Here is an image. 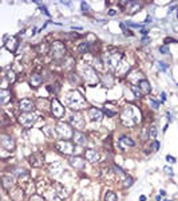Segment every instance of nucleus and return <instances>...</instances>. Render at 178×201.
I'll list each match as a JSON object with an SVG mask.
<instances>
[{
    "label": "nucleus",
    "instance_id": "nucleus-5",
    "mask_svg": "<svg viewBox=\"0 0 178 201\" xmlns=\"http://www.w3.org/2000/svg\"><path fill=\"white\" fill-rule=\"evenodd\" d=\"M55 131H56V134L64 141H68L70 138L74 137V130L71 129L70 125H67V123H64V122H58V125L55 126Z\"/></svg>",
    "mask_w": 178,
    "mask_h": 201
},
{
    "label": "nucleus",
    "instance_id": "nucleus-53",
    "mask_svg": "<svg viewBox=\"0 0 178 201\" xmlns=\"http://www.w3.org/2000/svg\"><path fill=\"white\" fill-rule=\"evenodd\" d=\"M141 32H142L143 35H147V32H149V31L146 30V28H143V30H141Z\"/></svg>",
    "mask_w": 178,
    "mask_h": 201
},
{
    "label": "nucleus",
    "instance_id": "nucleus-30",
    "mask_svg": "<svg viewBox=\"0 0 178 201\" xmlns=\"http://www.w3.org/2000/svg\"><path fill=\"white\" fill-rule=\"evenodd\" d=\"M16 193L18 194H15L14 192L11 193V197L14 199V201H21L23 200V192H21V189H16Z\"/></svg>",
    "mask_w": 178,
    "mask_h": 201
},
{
    "label": "nucleus",
    "instance_id": "nucleus-49",
    "mask_svg": "<svg viewBox=\"0 0 178 201\" xmlns=\"http://www.w3.org/2000/svg\"><path fill=\"white\" fill-rule=\"evenodd\" d=\"M166 161H167V162L174 164V162H176V158H174L173 156H170V154H169V156H166Z\"/></svg>",
    "mask_w": 178,
    "mask_h": 201
},
{
    "label": "nucleus",
    "instance_id": "nucleus-12",
    "mask_svg": "<svg viewBox=\"0 0 178 201\" xmlns=\"http://www.w3.org/2000/svg\"><path fill=\"white\" fill-rule=\"evenodd\" d=\"M70 122H71V125L75 126L79 131L82 130V129H84V118H83V115L80 113L73 114V115L70 117Z\"/></svg>",
    "mask_w": 178,
    "mask_h": 201
},
{
    "label": "nucleus",
    "instance_id": "nucleus-59",
    "mask_svg": "<svg viewBox=\"0 0 178 201\" xmlns=\"http://www.w3.org/2000/svg\"><path fill=\"white\" fill-rule=\"evenodd\" d=\"M146 23H151V18H147V19H146Z\"/></svg>",
    "mask_w": 178,
    "mask_h": 201
},
{
    "label": "nucleus",
    "instance_id": "nucleus-8",
    "mask_svg": "<svg viewBox=\"0 0 178 201\" xmlns=\"http://www.w3.org/2000/svg\"><path fill=\"white\" fill-rule=\"evenodd\" d=\"M55 148L58 151H60L62 154H66V156H71V154L74 153V145L70 144L68 141H64V140L56 142Z\"/></svg>",
    "mask_w": 178,
    "mask_h": 201
},
{
    "label": "nucleus",
    "instance_id": "nucleus-45",
    "mask_svg": "<svg viewBox=\"0 0 178 201\" xmlns=\"http://www.w3.org/2000/svg\"><path fill=\"white\" fill-rule=\"evenodd\" d=\"M30 201H44V199H43V197H40V196H37V194H35V196L31 197Z\"/></svg>",
    "mask_w": 178,
    "mask_h": 201
},
{
    "label": "nucleus",
    "instance_id": "nucleus-47",
    "mask_svg": "<svg viewBox=\"0 0 178 201\" xmlns=\"http://www.w3.org/2000/svg\"><path fill=\"white\" fill-rule=\"evenodd\" d=\"M151 148H153V150H158L159 149V142L154 141V142H153V145H151Z\"/></svg>",
    "mask_w": 178,
    "mask_h": 201
},
{
    "label": "nucleus",
    "instance_id": "nucleus-52",
    "mask_svg": "<svg viewBox=\"0 0 178 201\" xmlns=\"http://www.w3.org/2000/svg\"><path fill=\"white\" fill-rule=\"evenodd\" d=\"M166 101V92H162V102Z\"/></svg>",
    "mask_w": 178,
    "mask_h": 201
},
{
    "label": "nucleus",
    "instance_id": "nucleus-48",
    "mask_svg": "<svg viewBox=\"0 0 178 201\" xmlns=\"http://www.w3.org/2000/svg\"><path fill=\"white\" fill-rule=\"evenodd\" d=\"M40 11H42V12H44V14L47 15V16H50V12L48 11H47V7H46V5H40Z\"/></svg>",
    "mask_w": 178,
    "mask_h": 201
},
{
    "label": "nucleus",
    "instance_id": "nucleus-34",
    "mask_svg": "<svg viewBox=\"0 0 178 201\" xmlns=\"http://www.w3.org/2000/svg\"><path fill=\"white\" fill-rule=\"evenodd\" d=\"M37 103H39V107L40 109H43V110H47L48 109V102H47V99H37Z\"/></svg>",
    "mask_w": 178,
    "mask_h": 201
},
{
    "label": "nucleus",
    "instance_id": "nucleus-3",
    "mask_svg": "<svg viewBox=\"0 0 178 201\" xmlns=\"http://www.w3.org/2000/svg\"><path fill=\"white\" fill-rule=\"evenodd\" d=\"M122 58H123V55H122L121 51H118V50L108 51L105 57V64L107 66V69L110 71H117L121 66Z\"/></svg>",
    "mask_w": 178,
    "mask_h": 201
},
{
    "label": "nucleus",
    "instance_id": "nucleus-56",
    "mask_svg": "<svg viewBox=\"0 0 178 201\" xmlns=\"http://www.w3.org/2000/svg\"><path fill=\"white\" fill-rule=\"evenodd\" d=\"M139 201H146V196H143V194H142V196L139 197Z\"/></svg>",
    "mask_w": 178,
    "mask_h": 201
},
{
    "label": "nucleus",
    "instance_id": "nucleus-46",
    "mask_svg": "<svg viewBox=\"0 0 178 201\" xmlns=\"http://www.w3.org/2000/svg\"><path fill=\"white\" fill-rule=\"evenodd\" d=\"M159 52H161V54H169L167 46H162V47H159Z\"/></svg>",
    "mask_w": 178,
    "mask_h": 201
},
{
    "label": "nucleus",
    "instance_id": "nucleus-1",
    "mask_svg": "<svg viewBox=\"0 0 178 201\" xmlns=\"http://www.w3.org/2000/svg\"><path fill=\"white\" fill-rule=\"evenodd\" d=\"M141 119V111L134 106H127L125 107L123 111L121 113V122L123 123L126 128L137 125Z\"/></svg>",
    "mask_w": 178,
    "mask_h": 201
},
{
    "label": "nucleus",
    "instance_id": "nucleus-7",
    "mask_svg": "<svg viewBox=\"0 0 178 201\" xmlns=\"http://www.w3.org/2000/svg\"><path fill=\"white\" fill-rule=\"evenodd\" d=\"M18 119H19V122H20V125L23 126V128L28 129L37 121V115L34 114V113H23V114L19 115Z\"/></svg>",
    "mask_w": 178,
    "mask_h": 201
},
{
    "label": "nucleus",
    "instance_id": "nucleus-31",
    "mask_svg": "<svg viewBox=\"0 0 178 201\" xmlns=\"http://www.w3.org/2000/svg\"><path fill=\"white\" fill-rule=\"evenodd\" d=\"M117 200H118V197L114 192H107L105 194V201H117Z\"/></svg>",
    "mask_w": 178,
    "mask_h": 201
},
{
    "label": "nucleus",
    "instance_id": "nucleus-23",
    "mask_svg": "<svg viewBox=\"0 0 178 201\" xmlns=\"http://www.w3.org/2000/svg\"><path fill=\"white\" fill-rule=\"evenodd\" d=\"M42 82H43V79H42V76H40L39 74H32V75H31L30 85L32 86V87H37V86H40V85H42Z\"/></svg>",
    "mask_w": 178,
    "mask_h": 201
},
{
    "label": "nucleus",
    "instance_id": "nucleus-60",
    "mask_svg": "<svg viewBox=\"0 0 178 201\" xmlns=\"http://www.w3.org/2000/svg\"><path fill=\"white\" fill-rule=\"evenodd\" d=\"M177 16H178V11H177Z\"/></svg>",
    "mask_w": 178,
    "mask_h": 201
},
{
    "label": "nucleus",
    "instance_id": "nucleus-24",
    "mask_svg": "<svg viewBox=\"0 0 178 201\" xmlns=\"http://www.w3.org/2000/svg\"><path fill=\"white\" fill-rule=\"evenodd\" d=\"M114 174H115V172H114V169H110V168H102V178L103 180H112L114 178Z\"/></svg>",
    "mask_w": 178,
    "mask_h": 201
},
{
    "label": "nucleus",
    "instance_id": "nucleus-19",
    "mask_svg": "<svg viewBox=\"0 0 178 201\" xmlns=\"http://www.w3.org/2000/svg\"><path fill=\"white\" fill-rule=\"evenodd\" d=\"M11 101H12L11 91L7 90V89H2V90H0V103H2L3 106H7Z\"/></svg>",
    "mask_w": 178,
    "mask_h": 201
},
{
    "label": "nucleus",
    "instance_id": "nucleus-33",
    "mask_svg": "<svg viewBox=\"0 0 178 201\" xmlns=\"http://www.w3.org/2000/svg\"><path fill=\"white\" fill-rule=\"evenodd\" d=\"M131 90H133V92H134V95H135L137 98H141L143 95V92H142V90L138 87V86H131Z\"/></svg>",
    "mask_w": 178,
    "mask_h": 201
},
{
    "label": "nucleus",
    "instance_id": "nucleus-28",
    "mask_svg": "<svg viewBox=\"0 0 178 201\" xmlns=\"http://www.w3.org/2000/svg\"><path fill=\"white\" fill-rule=\"evenodd\" d=\"M119 141L122 142V144L126 145V146H134V145H135V142L131 140L130 137H127V135H122V137L119 138Z\"/></svg>",
    "mask_w": 178,
    "mask_h": 201
},
{
    "label": "nucleus",
    "instance_id": "nucleus-38",
    "mask_svg": "<svg viewBox=\"0 0 178 201\" xmlns=\"http://www.w3.org/2000/svg\"><path fill=\"white\" fill-rule=\"evenodd\" d=\"M159 105H161V102H158V101L153 99V98H150V106H151L154 110H158L159 109Z\"/></svg>",
    "mask_w": 178,
    "mask_h": 201
},
{
    "label": "nucleus",
    "instance_id": "nucleus-55",
    "mask_svg": "<svg viewBox=\"0 0 178 201\" xmlns=\"http://www.w3.org/2000/svg\"><path fill=\"white\" fill-rule=\"evenodd\" d=\"M176 8H177V7H176V5H171V7H170V8H169V12H171V11H174V10H176Z\"/></svg>",
    "mask_w": 178,
    "mask_h": 201
},
{
    "label": "nucleus",
    "instance_id": "nucleus-21",
    "mask_svg": "<svg viewBox=\"0 0 178 201\" xmlns=\"http://www.w3.org/2000/svg\"><path fill=\"white\" fill-rule=\"evenodd\" d=\"M2 184H3V188H4L5 190H12V188H14V185H15V180L11 174H4L3 176Z\"/></svg>",
    "mask_w": 178,
    "mask_h": 201
},
{
    "label": "nucleus",
    "instance_id": "nucleus-40",
    "mask_svg": "<svg viewBox=\"0 0 178 201\" xmlns=\"http://www.w3.org/2000/svg\"><path fill=\"white\" fill-rule=\"evenodd\" d=\"M80 7H82V12H89L90 11V5H89V3H86V2L80 3Z\"/></svg>",
    "mask_w": 178,
    "mask_h": 201
},
{
    "label": "nucleus",
    "instance_id": "nucleus-13",
    "mask_svg": "<svg viewBox=\"0 0 178 201\" xmlns=\"http://www.w3.org/2000/svg\"><path fill=\"white\" fill-rule=\"evenodd\" d=\"M30 164L34 168H40V166L44 165V156L42 153H39V151L32 153L30 156Z\"/></svg>",
    "mask_w": 178,
    "mask_h": 201
},
{
    "label": "nucleus",
    "instance_id": "nucleus-36",
    "mask_svg": "<svg viewBox=\"0 0 178 201\" xmlns=\"http://www.w3.org/2000/svg\"><path fill=\"white\" fill-rule=\"evenodd\" d=\"M133 182H134V180H133V177H125V180H123V188H129V186H131L133 185Z\"/></svg>",
    "mask_w": 178,
    "mask_h": 201
},
{
    "label": "nucleus",
    "instance_id": "nucleus-11",
    "mask_svg": "<svg viewBox=\"0 0 178 201\" xmlns=\"http://www.w3.org/2000/svg\"><path fill=\"white\" fill-rule=\"evenodd\" d=\"M68 164H70L74 169L82 170V169H84V166H86V160L79 157V156H70L68 157Z\"/></svg>",
    "mask_w": 178,
    "mask_h": 201
},
{
    "label": "nucleus",
    "instance_id": "nucleus-39",
    "mask_svg": "<svg viewBox=\"0 0 178 201\" xmlns=\"http://www.w3.org/2000/svg\"><path fill=\"white\" fill-rule=\"evenodd\" d=\"M37 51H39L40 54H46V52L48 51V48H47V44H46V43H44V44L42 43V44H40L39 47H37Z\"/></svg>",
    "mask_w": 178,
    "mask_h": 201
},
{
    "label": "nucleus",
    "instance_id": "nucleus-4",
    "mask_svg": "<svg viewBox=\"0 0 178 201\" xmlns=\"http://www.w3.org/2000/svg\"><path fill=\"white\" fill-rule=\"evenodd\" d=\"M80 73H82L83 80L90 86H94L99 83V76L96 74V70L94 67L89 66V64H82L80 66Z\"/></svg>",
    "mask_w": 178,
    "mask_h": 201
},
{
    "label": "nucleus",
    "instance_id": "nucleus-20",
    "mask_svg": "<svg viewBox=\"0 0 178 201\" xmlns=\"http://www.w3.org/2000/svg\"><path fill=\"white\" fill-rule=\"evenodd\" d=\"M89 117L91 121H94V122H99V121H102V118H103V111L96 109V107H91V109L89 110Z\"/></svg>",
    "mask_w": 178,
    "mask_h": 201
},
{
    "label": "nucleus",
    "instance_id": "nucleus-26",
    "mask_svg": "<svg viewBox=\"0 0 178 201\" xmlns=\"http://www.w3.org/2000/svg\"><path fill=\"white\" fill-rule=\"evenodd\" d=\"M68 82L74 86H79L80 83H82V78H80L76 73H71L70 75H68Z\"/></svg>",
    "mask_w": 178,
    "mask_h": 201
},
{
    "label": "nucleus",
    "instance_id": "nucleus-42",
    "mask_svg": "<svg viewBox=\"0 0 178 201\" xmlns=\"http://www.w3.org/2000/svg\"><path fill=\"white\" fill-rule=\"evenodd\" d=\"M157 66L161 71H166L167 70V64H165L163 62H157Z\"/></svg>",
    "mask_w": 178,
    "mask_h": 201
},
{
    "label": "nucleus",
    "instance_id": "nucleus-14",
    "mask_svg": "<svg viewBox=\"0 0 178 201\" xmlns=\"http://www.w3.org/2000/svg\"><path fill=\"white\" fill-rule=\"evenodd\" d=\"M52 189H54V193H55L56 199L64 200L66 197H67V189H66V188L62 184H59V182H54V186H52Z\"/></svg>",
    "mask_w": 178,
    "mask_h": 201
},
{
    "label": "nucleus",
    "instance_id": "nucleus-16",
    "mask_svg": "<svg viewBox=\"0 0 178 201\" xmlns=\"http://www.w3.org/2000/svg\"><path fill=\"white\" fill-rule=\"evenodd\" d=\"M34 107H35L34 102L31 99H28V98H24V99H21L19 102V109L23 111V113H31Z\"/></svg>",
    "mask_w": 178,
    "mask_h": 201
},
{
    "label": "nucleus",
    "instance_id": "nucleus-17",
    "mask_svg": "<svg viewBox=\"0 0 178 201\" xmlns=\"http://www.w3.org/2000/svg\"><path fill=\"white\" fill-rule=\"evenodd\" d=\"M5 39L7 40H4V47L7 48L8 51H11V52H15L18 50V46H19V40L15 38V36H11V38H7L5 36Z\"/></svg>",
    "mask_w": 178,
    "mask_h": 201
},
{
    "label": "nucleus",
    "instance_id": "nucleus-61",
    "mask_svg": "<svg viewBox=\"0 0 178 201\" xmlns=\"http://www.w3.org/2000/svg\"><path fill=\"white\" fill-rule=\"evenodd\" d=\"M163 201H169V200H163Z\"/></svg>",
    "mask_w": 178,
    "mask_h": 201
},
{
    "label": "nucleus",
    "instance_id": "nucleus-27",
    "mask_svg": "<svg viewBox=\"0 0 178 201\" xmlns=\"http://www.w3.org/2000/svg\"><path fill=\"white\" fill-rule=\"evenodd\" d=\"M102 82H103V85H105V87H112V85H114V79H112V76L110 75V74L103 75Z\"/></svg>",
    "mask_w": 178,
    "mask_h": 201
},
{
    "label": "nucleus",
    "instance_id": "nucleus-35",
    "mask_svg": "<svg viewBox=\"0 0 178 201\" xmlns=\"http://www.w3.org/2000/svg\"><path fill=\"white\" fill-rule=\"evenodd\" d=\"M112 168H114V172H115V174H118L119 176V177H126V173H125L123 170H122V169L119 168V166L118 165H114L112 166Z\"/></svg>",
    "mask_w": 178,
    "mask_h": 201
},
{
    "label": "nucleus",
    "instance_id": "nucleus-44",
    "mask_svg": "<svg viewBox=\"0 0 178 201\" xmlns=\"http://www.w3.org/2000/svg\"><path fill=\"white\" fill-rule=\"evenodd\" d=\"M43 131L47 134V137H52V133H51V128H48V126H46L44 129H43Z\"/></svg>",
    "mask_w": 178,
    "mask_h": 201
},
{
    "label": "nucleus",
    "instance_id": "nucleus-22",
    "mask_svg": "<svg viewBox=\"0 0 178 201\" xmlns=\"http://www.w3.org/2000/svg\"><path fill=\"white\" fill-rule=\"evenodd\" d=\"M142 79H145L142 76V74H141V71H133V73L129 74V80L130 83H133V86H138V83L141 82Z\"/></svg>",
    "mask_w": 178,
    "mask_h": 201
},
{
    "label": "nucleus",
    "instance_id": "nucleus-32",
    "mask_svg": "<svg viewBox=\"0 0 178 201\" xmlns=\"http://www.w3.org/2000/svg\"><path fill=\"white\" fill-rule=\"evenodd\" d=\"M5 76H7V79L9 80V83H15V80H16V75H15V73L12 70L7 71V73H4Z\"/></svg>",
    "mask_w": 178,
    "mask_h": 201
},
{
    "label": "nucleus",
    "instance_id": "nucleus-37",
    "mask_svg": "<svg viewBox=\"0 0 178 201\" xmlns=\"http://www.w3.org/2000/svg\"><path fill=\"white\" fill-rule=\"evenodd\" d=\"M155 135H157V128H155L154 125H151L149 128V137L150 138H154Z\"/></svg>",
    "mask_w": 178,
    "mask_h": 201
},
{
    "label": "nucleus",
    "instance_id": "nucleus-58",
    "mask_svg": "<svg viewBox=\"0 0 178 201\" xmlns=\"http://www.w3.org/2000/svg\"><path fill=\"white\" fill-rule=\"evenodd\" d=\"M108 15H115V11H112V10H110V11H108Z\"/></svg>",
    "mask_w": 178,
    "mask_h": 201
},
{
    "label": "nucleus",
    "instance_id": "nucleus-57",
    "mask_svg": "<svg viewBox=\"0 0 178 201\" xmlns=\"http://www.w3.org/2000/svg\"><path fill=\"white\" fill-rule=\"evenodd\" d=\"M165 194H166V192H165V190H159V196H165Z\"/></svg>",
    "mask_w": 178,
    "mask_h": 201
},
{
    "label": "nucleus",
    "instance_id": "nucleus-18",
    "mask_svg": "<svg viewBox=\"0 0 178 201\" xmlns=\"http://www.w3.org/2000/svg\"><path fill=\"white\" fill-rule=\"evenodd\" d=\"M73 140H74V142H75V145H79V146H86V145H87V138H86V135H84L82 131H79V130L74 131Z\"/></svg>",
    "mask_w": 178,
    "mask_h": 201
},
{
    "label": "nucleus",
    "instance_id": "nucleus-50",
    "mask_svg": "<svg viewBox=\"0 0 178 201\" xmlns=\"http://www.w3.org/2000/svg\"><path fill=\"white\" fill-rule=\"evenodd\" d=\"M177 40L176 39H173V38H166L165 39V44H169V43H176Z\"/></svg>",
    "mask_w": 178,
    "mask_h": 201
},
{
    "label": "nucleus",
    "instance_id": "nucleus-41",
    "mask_svg": "<svg viewBox=\"0 0 178 201\" xmlns=\"http://www.w3.org/2000/svg\"><path fill=\"white\" fill-rule=\"evenodd\" d=\"M105 114L107 117H114V115H117V111H115V110H108L107 107H105Z\"/></svg>",
    "mask_w": 178,
    "mask_h": 201
},
{
    "label": "nucleus",
    "instance_id": "nucleus-29",
    "mask_svg": "<svg viewBox=\"0 0 178 201\" xmlns=\"http://www.w3.org/2000/svg\"><path fill=\"white\" fill-rule=\"evenodd\" d=\"M78 50H79V52H82V54H84V52H89L90 51V43L89 42L80 43V44L78 46Z\"/></svg>",
    "mask_w": 178,
    "mask_h": 201
},
{
    "label": "nucleus",
    "instance_id": "nucleus-25",
    "mask_svg": "<svg viewBox=\"0 0 178 201\" xmlns=\"http://www.w3.org/2000/svg\"><path fill=\"white\" fill-rule=\"evenodd\" d=\"M138 87L142 90L143 94H149L150 91H151V86H150V83L147 82L146 79H142L141 82L138 83Z\"/></svg>",
    "mask_w": 178,
    "mask_h": 201
},
{
    "label": "nucleus",
    "instance_id": "nucleus-15",
    "mask_svg": "<svg viewBox=\"0 0 178 201\" xmlns=\"http://www.w3.org/2000/svg\"><path fill=\"white\" fill-rule=\"evenodd\" d=\"M86 160L91 164H96L101 161V153L95 149H87L86 150Z\"/></svg>",
    "mask_w": 178,
    "mask_h": 201
},
{
    "label": "nucleus",
    "instance_id": "nucleus-9",
    "mask_svg": "<svg viewBox=\"0 0 178 201\" xmlns=\"http://www.w3.org/2000/svg\"><path fill=\"white\" fill-rule=\"evenodd\" d=\"M51 113H52V117H54V118H58V119L62 118L66 113L64 106L58 99H52L51 101Z\"/></svg>",
    "mask_w": 178,
    "mask_h": 201
},
{
    "label": "nucleus",
    "instance_id": "nucleus-43",
    "mask_svg": "<svg viewBox=\"0 0 178 201\" xmlns=\"http://www.w3.org/2000/svg\"><path fill=\"white\" fill-rule=\"evenodd\" d=\"M163 172L166 173V174H169V176H173V174H174L173 169H171L170 166H165V168H163Z\"/></svg>",
    "mask_w": 178,
    "mask_h": 201
},
{
    "label": "nucleus",
    "instance_id": "nucleus-51",
    "mask_svg": "<svg viewBox=\"0 0 178 201\" xmlns=\"http://www.w3.org/2000/svg\"><path fill=\"white\" fill-rule=\"evenodd\" d=\"M142 43H143V44H147V43H150V38H147V36H143Z\"/></svg>",
    "mask_w": 178,
    "mask_h": 201
},
{
    "label": "nucleus",
    "instance_id": "nucleus-10",
    "mask_svg": "<svg viewBox=\"0 0 178 201\" xmlns=\"http://www.w3.org/2000/svg\"><path fill=\"white\" fill-rule=\"evenodd\" d=\"M0 145L4 150H8V151H14L16 145H15V140L12 137H9L7 134H3L0 137Z\"/></svg>",
    "mask_w": 178,
    "mask_h": 201
},
{
    "label": "nucleus",
    "instance_id": "nucleus-54",
    "mask_svg": "<svg viewBox=\"0 0 178 201\" xmlns=\"http://www.w3.org/2000/svg\"><path fill=\"white\" fill-rule=\"evenodd\" d=\"M166 115H167V119L169 121H173V117L170 115V113H166Z\"/></svg>",
    "mask_w": 178,
    "mask_h": 201
},
{
    "label": "nucleus",
    "instance_id": "nucleus-6",
    "mask_svg": "<svg viewBox=\"0 0 178 201\" xmlns=\"http://www.w3.org/2000/svg\"><path fill=\"white\" fill-rule=\"evenodd\" d=\"M50 51H51L52 59H55V60H62L66 57V47H64V44L62 42L52 43Z\"/></svg>",
    "mask_w": 178,
    "mask_h": 201
},
{
    "label": "nucleus",
    "instance_id": "nucleus-2",
    "mask_svg": "<svg viewBox=\"0 0 178 201\" xmlns=\"http://www.w3.org/2000/svg\"><path fill=\"white\" fill-rule=\"evenodd\" d=\"M64 102L68 107H71L73 110H82L87 106L86 99L82 97V94L78 91H70L64 95Z\"/></svg>",
    "mask_w": 178,
    "mask_h": 201
}]
</instances>
